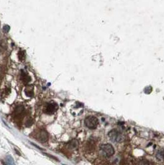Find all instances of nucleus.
Listing matches in <instances>:
<instances>
[{
    "label": "nucleus",
    "instance_id": "f03ea898",
    "mask_svg": "<svg viewBox=\"0 0 164 165\" xmlns=\"http://www.w3.org/2000/svg\"><path fill=\"white\" fill-rule=\"evenodd\" d=\"M100 152L104 157L109 158L114 154L115 150L112 145L109 143H106L101 145Z\"/></svg>",
    "mask_w": 164,
    "mask_h": 165
},
{
    "label": "nucleus",
    "instance_id": "dca6fc26",
    "mask_svg": "<svg viewBox=\"0 0 164 165\" xmlns=\"http://www.w3.org/2000/svg\"><path fill=\"white\" fill-rule=\"evenodd\" d=\"M44 154H45V155H47V156H49V157L52 158H53V159H56V160H57V161H58V159H57V158H55V157H54V156H51V155L47 154V153H44Z\"/></svg>",
    "mask_w": 164,
    "mask_h": 165
},
{
    "label": "nucleus",
    "instance_id": "9d476101",
    "mask_svg": "<svg viewBox=\"0 0 164 165\" xmlns=\"http://www.w3.org/2000/svg\"><path fill=\"white\" fill-rule=\"evenodd\" d=\"M156 158L160 161L164 160V150L161 149L157 152Z\"/></svg>",
    "mask_w": 164,
    "mask_h": 165
},
{
    "label": "nucleus",
    "instance_id": "ddd939ff",
    "mask_svg": "<svg viewBox=\"0 0 164 165\" xmlns=\"http://www.w3.org/2000/svg\"><path fill=\"white\" fill-rule=\"evenodd\" d=\"M33 124V120L32 119H28L25 123V126L27 127H30Z\"/></svg>",
    "mask_w": 164,
    "mask_h": 165
},
{
    "label": "nucleus",
    "instance_id": "4468645a",
    "mask_svg": "<svg viewBox=\"0 0 164 165\" xmlns=\"http://www.w3.org/2000/svg\"><path fill=\"white\" fill-rule=\"evenodd\" d=\"M9 30H10V27L9 26V25H6L3 27V31L4 32H6V33H8V32L9 31Z\"/></svg>",
    "mask_w": 164,
    "mask_h": 165
},
{
    "label": "nucleus",
    "instance_id": "1a4fd4ad",
    "mask_svg": "<svg viewBox=\"0 0 164 165\" xmlns=\"http://www.w3.org/2000/svg\"><path fill=\"white\" fill-rule=\"evenodd\" d=\"M24 110H25V108H24V107L23 106H17L15 109L14 114H15L16 116H20L24 112Z\"/></svg>",
    "mask_w": 164,
    "mask_h": 165
},
{
    "label": "nucleus",
    "instance_id": "0eeeda50",
    "mask_svg": "<svg viewBox=\"0 0 164 165\" xmlns=\"http://www.w3.org/2000/svg\"><path fill=\"white\" fill-rule=\"evenodd\" d=\"M25 93L27 96H32L33 95V86L28 85L25 89Z\"/></svg>",
    "mask_w": 164,
    "mask_h": 165
},
{
    "label": "nucleus",
    "instance_id": "39448f33",
    "mask_svg": "<svg viewBox=\"0 0 164 165\" xmlns=\"http://www.w3.org/2000/svg\"><path fill=\"white\" fill-rule=\"evenodd\" d=\"M49 138L48 133L45 130H41L38 135V139L41 142H46L48 141Z\"/></svg>",
    "mask_w": 164,
    "mask_h": 165
},
{
    "label": "nucleus",
    "instance_id": "423d86ee",
    "mask_svg": "<svg viewBox=\"0 0 164 165\" xmlns=\"http://www.w3.org/2000/svg\"><path fill=\"white\" fill-rule=\"evenodd\" d=\"M20 76H21V79L22 80L23 83H25V84L28 83V82L31 80V78H30V76H28V74H27L25 71H22V70L21 71V74H20Z\"/></svg>",
    "mask_w": 164,
    "mask_h": 165
},
{
    "label": "nucleus",
    "instance_id": "f8f14e48",
    "mask_svg": "<svg viewBox=\"0 0 164 165\" xmlns=\"http://www.w3.org/2000/svg\"><path fill=\"white\" fill-rule=\"evenodd\" d=\"M151 91H152V87L150 86L146 87V88H144V92H145L146 93H147V94L150 93L151 92Z\"/></svg>",
    "mask_w": 164,
    "mask_h": 165
},
{
    "label": "nucleus",
    "instance_id": "20e7f679",
    "mask_svg": "<svg viewBox=\"0 0 164 165\" xmlns=\"http://www.w3.org/2000/svg\"><path fill=\"white\" fill-rule=\"evenodd\" d=\"M58 108V104L56 103H49L46 105L45 107V113L47 114H53L56 111Z\"/></svg>",
    "mask_w": 164,
    "mask_h": 165
},
{
    "label": "nucleus",
    "instance_id": "9b49d317",
    "mask_svg": "<svg viewBox=\"0 0 164 165\" xmlns=\"http://www.w3.org/2000/svg\"><path fill=\"white\" fill-rule=\"evenodd\" d=\"M19 58L20 61H23L25 60V53L23 51H20L19 53Z\"/></svg>",
    "mask_w": 164,
    "mask_h": 165
},
{
    "label": "nucleus",
    "instance_id": "2eb2a0df",
    "mask_svg": "<svg viewBox=\"0 0 164 165\" xmlns=\"http://www.w3.org/2000/svg\"><path fill=\"white\" fill-rule=\"evenodd\" d=\"M6 161L8 164H13L14 161H13V159L11 158V160H9V156H7L6 158Z\"/></svg>",
    "mask_w": 164,
    "mask_h": 165
},
{
    "label": "nucleus",
    "instance_id": "f3484780",
    "mask_svg": "<svg viewBox=\"0 0 164 165\" xmlns=\"http://www.w3.org/2000/svg\"><path fill=\"white\" fill-rule=\"evenodd\" d=\"M1 69L0 68V76H1Z\"/></svg>",
    "mask_w": 164,
    "mask_h": 165
},
{
    "label": "nucleus",
    "instance_id": "7ed1b4c3",
    "mask_svg": "<svg viewBox=\"0 0 164 165\" xmlns=\"http://www.w3.org/2000/svg\"><path fill=\"white\" fill-rule=\"evenodd\" d=\"M99 124V120L95 116H90L84 119L85 126L89 129H95Z\"/></svg>",
    "mask_w": 164,
    "mask_h": 165
},
{
    "label": "nucleus",
    "instance_id": "f257e3e1",
    "mask_svg": "<svg viewBox=\"0 0 164 165\" xmlns=\"http://www.w3.org/2000/svg\"><path fill=\"white\" fill-rule=\"evenodd\" d=\"M109 137L113 142L120 143L125 140V135L120 131L117 129H113L109 132Z\"/></svg>",
    "mask_w": 164,
    "mask_h": 165
},
{
    "label": "nucleus",
    "instance_id": "6e6552de",
    "mask_svg": "<svg viewBox=\"0 0 164 165\" xmlns=\"http://www.w3.org/2000/svg\"><path fill=\"white\" fill-rule=\"evenodd\" d=\"M78 145H79V142L77 140H72L71 141H70L68 143V146H69V148H72V149H75V148H77L78 147Z\"/></svg>",
    "mask_w": 164,
    "mask_h": 165
}]
</instances>
